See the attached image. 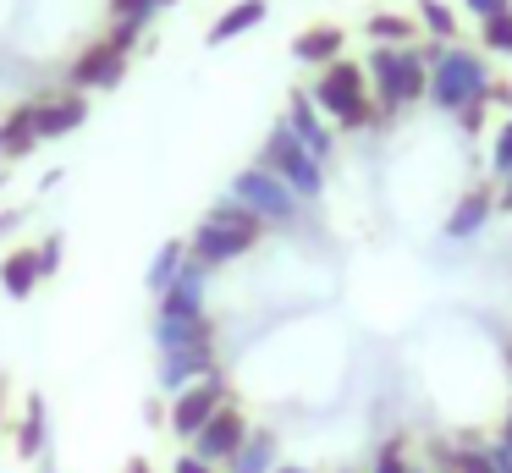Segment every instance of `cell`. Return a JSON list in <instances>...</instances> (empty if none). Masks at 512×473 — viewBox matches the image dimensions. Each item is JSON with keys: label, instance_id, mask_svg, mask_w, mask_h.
Returning <instances> with one entry per match:
<instances>
[{"label": "cell", "instance_id": "cell-1", "mask_svg": "<svg viewBox=\"0 0 512 473\" xmlns=\"http://www.w3.org/2000/svg\"><path fill=\"white\" fill-rule=\"evenodd\" d=\"M364 72L380 121H402V110L424 105V94H430V44H402V50L375 44Z\"/></svg>", "mask_w": 512, "mask_h": 473}, {"label": "cell", "instance_id": "cell-2", "mask_svg": "<svg viewBox=\"0 0 512 473\" xmlns=\"http://www.w3.org/2000/svg\"><path fill=\"white\" fill-rule=\"evenodd\" d=\"M496 72L485 66V50H468V44H430V94L424 105L457 116L463 105H479L490 94Z\"/></svg>", "mask_w": 512, "mask_h": 473}, {"label": "cell", "instance_id": "cell-3", "mask_svg": "<svg viewBox=\"0 0 512 473\" xmlns=\"http://www.w3.org/2000/svg\"><path fill=\"white\" fill-rule=\"evenodd\" d=\"M254 165L276 171L281 182H287L292 193L303 198V204H320V198H325V165L314 160V154L303 149L298 138H292L287 121H276V127L265 132V149H259V160H254Z\"/></svg>", "mask_w": 512, "mask_h": 473}, {"label": "cell", "instance_id": "cell-4", "mask_svg": "<svg viewBox=\"0 0 512 473\" xmlns=\"http://www.w3.org/2000/svg\"><path fill=\"white\" fill-rule=\"evenodd\" d=\"M226 193H232L243 209H254L265 226H298V215H303V198L292 193L276 171H265V165H243Z\"/></svg>", "mask_w": 512, "mask_h": 473}, {"label": "cell", "instance_id": "cell-5", "mask_svg": "<svg viewBox=\"0 0 512 473\" xmlns=\"http://www.w3.org/2000/svg\"><path fill=\"white\" fill-rule=\"evenodd\" d=\"M309 99L320 105V116H325V121L347 116V110H353L358 99H369V72H364V61H353V55H342V61L320 66V77H314Z\"/></svg>", "mask_w": 512, "mask_h": 473}, {"label": "cell", "instance_id": "cell-6", "mask_svg": "<svg viewBox=\"0 0 512 473\" xmlns=\"http://www.w3.org/2000/svg\"><path fill=\"white\" fill-rule=\"evenodd\" d=\"M226 402H232V396H226V374L215 369V374H204L199 385H188L182 396H171V418H166V429L182 440V446H188V440L199 435V429L210 424V418L221 413Z\"/></svg>", "mask_w": 512, "mask_h": 473}, {"label": "cell", "instance_id": "cell-7", "mask_svg": "<svg viewBox=\"0 0 512 473\" xmlns=\"http://www.w3.org/2000/svg\"><path fill=\"white\" fill-rule=\"evenodd\" d=\"M127 61H133V55L111 50L105 39H89L67 61V88H72V94H100V88H116L127 77Z\"/></svg>", "mask_w": 512, "mask_h": 473}, {"label": "cell", "instance_id": "cell-8", "mask_svg": "<svg viewBox=\"0 0 512 473\" xmlns=\"http://www.w3.org/2000/svg\"><path fill=\"white\" fill-rule=\"evenodd\" d=\"M248 429H254V424H248V413H243L237 402H226L221 413H215L210 424H204L199 435L188 440V451H193L199 462H210V468H226V462L237 457V446L248 440Z\"/></svg>", "mask_w": 512, "mask_h": 473}, {"label": "cell", "instance_id": "cell-9", "mask_svg": "<svg viewBox=\"0 0 512 473\" xmlns=\"http://www.w3.org/2000/svg\"><path fill=\"white\" fill-rule=\"evenodd\" d=\"M281 121H287L292 138H298L303 149L314 154V160L331 165V154H336V127L320 116V105H314V99L303 94V88H292V94H287V116H281Z\"/></svg>", "mask_w": 512, "mask_h": 473}, {"label": "cell", "instance_id": "cell-10", "mask_svg": "<svg viewBox=\"0 0 512 473\" xmlns=\"http://www.w3.org/2000/svg\"><path fill=\"white\" fill-rule=\"evenodd\" d=\"M210 275H215V270H204L199 259H188V264L177 270V281H171L166 292L155 297V314H166V319L210 314V303H204V297H210Z\"/></svg>", "mask_w": 512, "mask_h": 473}, {"label": "cell", "instance_id": "cell-11", "mask_svg": "<svg viewBox=\"0 0 512 473\" xmlns=\"http://www.w3.org/2000/svg\"><path fill=\"white\" fill-rule=\"evenodd\" d=\"M28 105H34L39 143L67 138V132H78L83 121H89V94H72V88H61V94H39V99H28Z\"/></svg>", "mask_w": 512, "mask_h": 473}, {"label": "cell", "instance_id": "cell-12", "mask_svg": "<svg viewBox=\"0 0 512 473\" xmlns=\"http://www.w3.org/2000/svg\"><path fill=\"white\" fill-rule=\"evenodd\" d=\"M259 242L243 237V231H226V226H210V220H199L188 237V259H199L204 270H226V264H237L243 253H254Z\"/></svg>", "mask_w": 512, "mask_h": 473}, {"label": "cell", "instance_id": "cell-13", "mask_svg": "<svg viewBox=\"0 0 512 473\" xmlns=\"http://www.w3.org/2000/svg\"><path fill=\"white\" fill-rule=\"evenodd\" d=\"M221 363H215V347H199V352H160L155 363V385L160 396H182L188 385H199L204 374H215Z\"/></svg>", "mask_w": 512, "mask_h": 473}, {"label": "cell", "instance_id": "cell-14", "mask_svg": "<svg viewBox=\"0 0 512 473\" xmlns=\"http://www.w3.org/2000/svg\"><path fill=\"white\" fill-rule=\"evenodd\" d=\"M490 220H496V193H490V187H468L452 204V215L441 220V237L446 242H474Z\"/></svg>", "mask_w": 512, "mask_h": 473}, {"label": "cell", "instance_id": "cell-15", "mask_svg": "<svg viewBox=\"0 0 512 473\" xmlns=\"http://www.w3.org/2000/svg\"><path fill=\"white\" fill-rule=\"evenodd\" d=\"M215 347V319L193 314V319H166L155 314V352H199Z\"/></svg>", "mask_w": 512, "mask_h": 473}, {"label": "cell", "instance_id": "cell-16", "mask_svg": "<svg viewBox=\"0 0 512 473\" xmlns=\"http://www.w3.org/2000/svg\"><path fill=\"white\" fill-rule=\"evenodd\" d=\"M347 55V28H336V22H314V28H303L298 39H292V61H303V66H331V61H342Z\"/></svg>", "mask_w": 512, "mask_h": 473}, {"label": "cell", "instance_id": "cell-17", "mask_svg": "<svg viewBox=\"0 0 512 473\" xmlns=\"http://www.w3.org/2000/svg\"><path fill=\"white\" fill-rule=\"evenodd\" d=\"M276 468H281V435L259 424V429H248V440L237 446V457L221 473H276Z\"/></svg>", "mask_w": 512, "mask_h": 473}, {"label": "cell", "instance_id": "cell-18", "mask_svg": "<svg viewBox=\"0 0 512 473\" xmlns=\"http://www.w3.org/2000/svg\"><path fill=\"white\" fill-rule=\"evenodd\" d=\"M265 17H270V0H232V6L210 22L204 39H210V44H232V39H243V33H254Z\"/></svg>", "mask_w": 512, "mask_h": 473}, {"label": "cell", "instance_id": "cell-19", "mask_svg": "<svg viewBox=\"0 0 512 473\" xmlns=\"http://www.w3.org/2000/svg\"><path fill=\"white\" fill-rule=\"evenodd\" d=\"M0 292L17 297V303L39 292V248H12L0 259Z\"/></svg>", "mask_w": 512, "mask_h": 473}, {"label": "cell", "instance_id": "cell-20", "mask_svg": "<svg viewBox=\"0 0 512 473\" xmlns=\"http://www.w3.org/2000/svg\"><path fill=\"white\" fill-rule=\"evenodd\" d=\"M39 149V132H34V105H17L0 116V154L6 160H28Z\"/></svg>", "mask_w": 512, "mask_h": 473}, {"label": "cell", "instance_id": "cell-21", "mask_svg": "<svg viewBox=\"0 0 512 473\" xmlns=\"http://www.w3.org/2000/svg\"><path fill=\"white\" fill-rule=\"evenodd\" d=\"M50 451V429H45V396H28L23 407V424H17V457L39 462Z\"/></svg>", "mask_w": 512, "mask_h": 473}, {"label": "cell", "instance_id": "cell-22", "mask_svg": "<svg viewBox=\"0 0 512 473\" xmlns=\"http://www.w3.org/2000/svg\"><path fill=\"white\" fill-rule=\"evenodd\" d=\"M364 33H369V44H391V50H402V44H413L419 39V17H408V11H375V17L364 22Z\"/></svg>", "mask_w": 512, "mask_h": 473}, {"label": "cell", "instance_id": "cell-23", "mask_svg": "<svg viewBox=\"0 0 512 473\" xmlns=\"http://www.w3.org/2000/svg\"><path fill=\"white\" fill-rule=\"evenodd\" d=\"M204 220H210V226H226V231H243V237H254V242H259V237H265V231H270L265 220H259L254 209H243V204H237L232 193H221V198H215V204L204 209Z\"/></svg>", "mask_w": 512, "mask_h": 473}, {"label": "cell", "instance_id": "cell-24", "mask_svg": "<svg viewBox=\"0 0 512 473\" xmlns=\"http://www.w3.org/2000/svg\"><path fill=\"white\" fill-rule=\"evenodd\" d=\"M182 264H188V237L160 242V248H155V259H149V270H144V286L160 297L171 281H177V270H182Z\"/></svg>", "mask_w": 512, "mask_h": 473}, {"label": "cell", "instance_id": "cell-25", "mask_svg": "<svg viewBox=\"0 0 512 473\" xmlns=\"http://www.w3.org/2000/svg\"><path fill=\"white\" fill-rule=\"evenodd\" d=\"M413 17H419L424 33H430V44H457V11L446 6V0H419Z\"/></svg>", "mask_w": 512, "mask_h": 473}, {"label": "cell", "instance_id": "cell-26", "mask_svg": "<svg viewBox=\"0 0 512 473\" xmlns=\"http://www.w3.org/2000/svg\"><path fill=\"white\" fill-rule=\"evenodd\" d=\"M171 6H177V0H111V22H138V28H149V22Z\"/></svg>", "mask_w": 512, "mask_h": 473}, {"label": "cell", "instance_id": "cell-27", "mask_svg": "<svg viewBox=\"0 0 512 473\" xmlns=\"http://www.w3.org/2000/svg\"><path fill=\"white\" fill-rule=\"evenodd\" d=\"M479 50L485 55H512V11L479 22Z\"/></svg>", "mask_w": 512, "mask_h": 473}, {"label": "cell", "instance_id": "cell-28", "mask_svg": "<svg viewBox=\"0 0 512 473\" xmlns=\"http://www.w3.org/2000/svg\"><path fill=\"white\" fill-rule=\"evenodd\" d=\"M413 462H408V435H391V440H380V451H375V462H369V473H408Z\"/></svg>", "mask_w": 512, "mask_h": 473}, {"label": "cell", "instance_id": "cell-29", "mask_svg": "<svg viewBox=\"0 0 512 473\" xmlns=\"http://www.w3.org/2000/svg\"><path fill=\"white\" fill-rule=\"evenodd\" d=\"M490 171H496L501 182L512 176V116L501 121V127H496V138H490Z\"/></svg>", "mask_w": 512, "mask_h": 473}, {"label": "cell", "instance_id": "cell-30", "mask_svg": "<svg viewBox=\"0 0 512 473\" xmlns=\"http://www.w3.org/2000/svg\"><path fill=\"white\" fill-rule=\"evenodd\" d=\"M331 127H342V132H369V127H380V110H375V99H358L347 116H336Z\"/></svg>", "mask_w": 512, "mask_h": 473}, {"label": "cell", "instance_id": "cell-31", "mask_svg": "<svg viewBox=\"0 0 512 473\" xmlns=\"http://www.w3.org/2000/svg\"><path fill=\"white\" fill-rule=\"evenodd\" d=\"M144 33H149V28H138V22H111V28H105V33H100V39H105V44H111V50H122V55H133V50H138V44H144Z\"/></svg>", "mask_w": 512, "mask_h": 473}, {"label": "cell", "instance_id": "cell-32", "mask_svg": "<svg viewBox=\"0 0 512 473\" xmlns=\"http://www.w3.org/2000/svg\"><path fill=\"white\" fill-rule=\"evenodd\" d=\"M61 259H67V237H61V231H50V237L39 242V281H50V275L61 270Z\"/></svg>", "mask_w": 512, "mask_h": 473}, {"label": "cell", "instance_id": "cell-33", "mask_svg": "<svg viewBox=\"0 0 512 473\" xmlns=\"http://www.w3.org/2000/svg\"><path fill=\"white\" fill-rule=\"evenodd\" d=\"M485 121H490V99L457 110V132H463V138H479V132H485Z\"/></svg>", "mask_w": 512, "mask_h": 473}, {"label": "cell", "instance_id": "cell-34", "mask_svg": "<svg viewBox=\"0 0 512 473\" xmlns=\"http://www.w3.org/2000/svg\"><path fill=\"white\" fill-rule=\"evenodd\" d=\"M463 11L474 22H485V17H501V11H512V0H463Z\"/></svg>", "mask_w": 512, "mask_h": 473}, {"label": "cell", "instance_id": "cell-35", "mask_svg": "<svg viewBox=\"0 0 512 473\" xmlns=\"http://www.w3.org/2000/svg\"><path fill=\"white\" fill-rule=\"evenodd\" d=\"M171 473H221V468H210V462H199L188 446H182L177 457H171Z\"/></svg>", "mask_w": 512, "mask_h": 473}, {"label": "cell", "instance_id": "cell-36", "mask_svg": "<svg viewBox=\"0 0 512 473\" xmlns=\"http://www.w3.org/2000/svg\"><path fill=\"white\" fill-rule=\"evenodd\" d=\"M490 468H496V473H512V451L501 446L496 435H490Z\"/></svg>", "mask_w": 512, "mask_h": 473}, {"label": "cell", "instance_id": "cell-37", "mask_svg": "<svg viewBox=\"0 0 512 473\" xmlns=\"http://www.w3.org/2000/svg\"><path fill=\"white\" fill-rule=\"evenodd\" d=\"M485 99H490V105H501V110H507V116H512V83H501V77H496Z\"/></svg>", "mask_w": 512, "mask_h": 473}, {"label": "cell", "instance_id": "cell-38", "mask_svg": "<svg viewBox=\"0 0 512 473\" xmlns=\"http://www.w3.org/2000/svg\"><path fill=\"white\" fill-rule=\"evenodd\" d=\"M23 220H28V209H6V215H0V242L12 237V231L23 226Z\"/></svg>", "mask_w": 512, "mask_h": 473}, {"label": "cell", "instance_id": "cell-39", "mask_svg": "<svg viewBox=\"0 0 512 473\" xmlns=\"http://www.w3.org/2000/svg\"><path fill=\"white\" fill-rule=\"evenodd\" d=\"M496 215H512V176L501 182V193H496Z\"/></svg>", "mask_w": 512, "mask_h": 473}, {"label": "cell", "instance_id": "cell-40", "mask_svg": "<svg viewBox=\"0 0 512 473\" xmlns=\"http://www.w3.org/2000/svg\"><path fill=\"white\" fill-rule=\"evenodd\" d=\"M496 440H501V446H507V451H512V407H507V418H501V429H496Z\"/></svg>", "mask_w": 512, "mask_h": 473}, {"label": "cell", "instance_id": "cell-41", "mask_svg": "<svg viewBox=\"0 0 512 473\" xmlns=\"http://www.w3.org/2000/svg\"><path fill=\"white\" fill-rule=\"evenodd\" d=\"M122 473H155V462H149V457H127Z\"/></svg>", "mask_w": 512, "mask_h": 473}, {"label": "cell", "instance_id": "cell-42", "mask_svg": "<svg viewBox=\"0 0 512 473\" xmlns=\"http://www.w3.org/2000/svg\"><path fill=\"white\" fill-rule=\"evenodd\" d=\"M276 473H309V468H298V462H281V468Z\"/></svg>", "mask_w": 512, "mask_h": 473}, {"label": "cell", "instance_id": "cell-43", "mask_svg": "<svg viewBox=\"0 0 512 473\" xmlns=\"http://www.w3.org/2000/svg\"><path fill=\"white\" fill-rule=\"evenodd\" d=\"M408 473H430V468H419V462H413V468H408Z\"/></svg>", "mask_w": 512, "mask_h": 473}, {"label": "cell", "instance_id": "cell-44", "mask_svg": "<svg viewBox=\"0 0 512 473\" xmlns=\"http://www.w3.org/2000/svg\"><path fill=\"white\" fill-rule=\"evenodd\" d=\"M0 160H6V154H0Z\"/></svg>", "mask_w": 512, "mask_h": 473}]
</instances>
